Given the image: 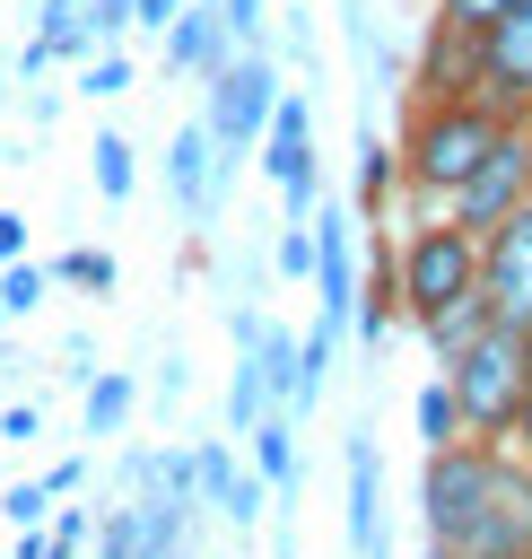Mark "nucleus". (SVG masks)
Masks as SVG:
<instances>
[{
    "label": "nucleus",
    "instance_id": "36",
    "mask_svg": "<svg viewBox=\"0 0 532 559\" xmlns=\"http://www.w3.org/2000/svg\"><path fill=\"white\" fill-rule=\"evenodd\" d=\"M26 253V210H0V262Z\"/></svg>",
    "mask_w": 532,
    "mask_h": 559
},
{
    "label": "nucleus",
    "instance_id": "28",
    "mask_svg": "<svg viewBox=\"0 0 532 559\" xmlns=\"http://www.w3.org/2000/svg\"><path fill=\"white\" fill-rule=\"evenodd\" d=\"M78 35H87V52L122 44L131 35V0H78Z\"/></svg>",
    "mask_w": 532,
    "mask_h": 559
},
{
    "label": "nucleus",
    "instance_id": "6",
    "mask_svg": "<svg viewBox=\"0 0 532 559\" xmlns=\"http://www.w3.org/2000/svg\"><path fill=\"white\" fill-rule=\"evenodd\" d=\"M488 463H497L488 437H445V445L419 454V524H427L436 550L471 524V507H480V489H488Z\"/></svg>",
    "mask_w": 532,
    "mask_h": 559
},
{
    "label": "nucleus",
    "instance_id": "23",
    "mask_svg": "<svg viewBox=\"0 0 532 559\" xmlns=\"http://www.w3.org/2000/svg\"><path fill=\"white\" fill-rule=\"evenodd\" d=\"M480 323H488V297H480V288H471V297H454V306H445V314H427V323H419V332H427V349H436V358H445V349H462V341H471V332H480Z\"/></svg>",
    "mask_w": 532,
    "mask_h": 559
},
{
    "label": "nucleus",
    "instance_id": "11",
    "mask_svg": "<svg viewBox=\"0 0 532 559\" xmlns=\"http://www.w3.org/2000/svg\"><path fill=\"white\" fill-rule=\"evenodd\" d=\"M480 297L497 323H523L532 332V192L480 236Z\"/></svg>",
    "mask_w": 532,
    "mask_h": 559
},
{
    "label": "nucleus",
    "instance_id": "16",
    "mask_svg": "<svg viewBox=\"0 0 532 559\" xmlns=\"http://www.w3.org/2000/svg\"><path fill=\"white\" fill-rule=\"evenodd\" d=\"M454 87H471V35H454V26L427 17V44H419V79H410V96H454Z\"/></svg>",
    "mask_w": 532,
    "mask_h": 559
},
{
    "label": "nucleus",
    "instance_id": "33",
    "mask_svg": "<svg viewBox=\"0 0 532 559\" xmlns=\"http://www.w3.org/2000/svg\"><path fill=\"white\" fill-rule=\"evenodd\" d=\"M506 454L532 472V384H523V402H515V419H506Z\"/></svg>",
    "mask_w": 532,
    "mask_h": 559
},
{
    "label": "nucleus",
    "instance_id": "17",
    "mask_svg": "<svg viewBox=\"0 0 532 559\" xmlns=\"http://www.w3.org/2000/svg\"><path fill=\"white\" fill-rule=\"evenodd\" d=\"M262 411H270V349H262V332H253V341H235V376H227V437H244Z\"/></svg>",
    "mask_w": 532,
    "mask_h": 559
},
{
    "label": "nucleus",
    "instance_id": "13",
    "mask_svg": "<svg viewBox=\"0 0 532 559\" xmlns=\"http://www.w3.org/2000/svg\"><path fill=\"white\" fill-rule=\"evenodd\" d=\"M157 44H166V70H174V79H209V70L227 61V35H218L209 0H183V9L157 26Z\"/></svg>",
    "mask_w": 532,
    "mask_h": 559
},
{
    "label": "nucleus",
    "instance_id": "2",
    "mask_svg": "<svg viewBox=\"0 0 532 559\" xmlns=\"http://www.w3.org/2000/svg\"><path fill=\"white\" fill-rule=\"evenodd\" d=\"M436 376H445V393H454V411H462V437L506 445V419H515V402H523V384H532V332L488 314L462 349L436 358Z\"/></svg>",
    "mask_w": 532,
    "mask_h": 559
},
{
    "label": "nucleus",
    "instance_id": "22",
    "mask_svg": "<svg viewBox=\"0 0 532 559\" xmlns=\"http://www.w3.org/2000/svg\"><path fill=\"white\" fill-rule=\"evenodd\" d=\"M52 280H61V288H87V297H113V280H122V262H113L105 245H70V253L52 262Z\"/></svg>",
    "mask_w": 532,
    "mask_h": 559
},
{
    "label": "nucleus",
    "instance_id": "4",
    "mask_svg": "<svg viewBox=\"0 0 532 559\" xmlns=\"http://www.w3.org/2000/svg\"><path fill=\"white\" fill-rule=\"evenodd\" d=\"M270 96H279V52H270V44H244V52H227V61L201 79V122H209V140H218L227 166L253 157L262 122H270Z\"/></svg>",
    "mask_w": 532,
    "mask_h": 559
},
{
    "label": "nucleus",
    "instance_id": "39",
    "mask_svg": "<svg viewBox=\"0 0 532 559\" xmlns=\"http://www.w3.org/2000/svg\"><path fill=\"white\" fill-rule=\"evenodd\" d=\"M523 192H532V114H523Z\"/></svg>",
    "mask_w": 532,
    "mask_h": 559
},
{
    "label": "nucleus",
    "instance_id": "31",
    "mask_svg": "<svg viewBox=\"0 0 532 559\" xmlns=\"http://www.w3.org/2000/svg\"><path fill=\"white\" fill-rule=\"evenodd\" d=\"M515 0H436V26H454V35H480L488 17H506Z\"/></svg>",
    "mask_w": 532,
    "mask_h": 559
},
{
    "label": "nucleus",
    "instance_id": "40",
    "mask_svg": "<svg viewBox=\"0 0 532 559\" xmlns=\"http://www.w3.org/2000/svg\"><path fill=\"white\" fill-rule=\"evenodd\" d=\"M427 559H454V550H436V542H427Z\"/></svg>",
    "mask_w": 532,
    "mask_h": 559
},
{
    "label": "nucleus",
    "instance_id": "18",
    "mask_svg": "<svg viewBox=\"0 0 532 559\" xmlns=\"http://www.w3.org/2000/svg\"><path fill=\"white\" fill-rule=\"evenodd\" d=\"M392 183H401V157H392V140H384L375 122H358V218H375V227H384V201H392Z\"/></svg>",
    "mask_w": 532,
    "mask_h": 559
},
{
    "label": "nucleus",
    "instance_id": "9",
    "mask_svg": "<svg viewBox=\"0 0 532 559\" xmlns=\"http://www.w3.org/2000/svg\"><path fill=\"white\" fill-rule=\"evenodd\" d=\"M471 96H488L506 122L532 114V0H515L471 35Z\"/></svg>",
    "mask_w": 532,
    "mask_h": 559
},
{
    "label": "nucleus",
    "instance_id": "5",
    "mask_svg": "<svg viewBox=\"0 0 532 559\" xmlns=\"http://www.w3.org/2000/svg\"><path fill=\"white\" fill-rule=\"evenodd\" d=\"M96 559H192L201 550V507L192 498H113L87 524Z\"/></svg>",
    "mask_w": 532,
    "mask_h": 559
},
{
    "label": "nucleus",
    "instance_id": "1",
    "mask_svg": "<svg viewBox=\"0 0 532 559\" xmlns=\"http://www.w3.org/2000/svg\"><path fill=\"white\" fill-rule=\"evenodd\" d=\"M497 131H506V114H497L488 96H471V87H454V96H410V122H401V140H392L410 201H419V210H445V192L471 175V157H480Z\"/></svg>",
    "mask_w": 532,
    "mask_h": 559
},
{
    "label": "nucleus",
    "instance_id": "12",
    "mask_svg": "<svg viewBox=\"0 0 532 559\" xmlns=\"http://www.w3.org/2000/svg\"><path fill=\"white\" fill-rule=\"evenodd\" d=\"M166 192H174V210H183L192 227H209V218H218V201L235 192V166L218 157V140H209V122H201V114L166 140Z\"/></svg>",
    "mask_w": 532,
    "mask_h": 559
},
{
    "label": "nucleus",
    "instance_id": "30",
    "mask_svg": "<svg viewBox=\"0 0 532 559\" xmlns=\"http://www.w3.org/2000/svg\"><path fill=\"white\" fill-rule=\"evenodd\" d=\"M44 542H52V559H78L87 550V507H52L44 515Z\"/></svg>",
    "mask_w": 532,
    "mask_h": 559
},
{
    "label": "nucleus",
    "instance_id": "19",
    "mask_svg": "<svg viewBox=\"0 0 532 559\" xmlns=\"http://www.w3.org/2000/svg\"><path fill=\"white\" fill-rule=\"evenodd\" d=\"M131 411H140V384H131L122 367H96V376H87V402H78V428H87V437H122Z\"/></svg>",
    "mask_w": 532,
    "mask_h": 559
},
{
    "label": "nucleus",
    "instance_id": "24",
    "mask_svg": "<svg viewBox=\"0 0 532 559\" xmlns=\"http://www.w3.org/2000/svg\"><path fill=\"white\" fill-rule=\"evenodd\" d=\"M410 419H419V445H445V437H462V411H454L445 376H427V384L410 393Z\"/></svg>",
    "mask_w": 532,
    "mask_h": 559
},
{
    "label": "nucleus",
    "instance_id": "29",
    "mask_svg": "<svg viewBox=\"0 0 532 559\" xmlns=\"http://www.w3.org/2000/svg\"><path fill=\"white\" fill-rule=\"evenodd\" d=\"M0 515H9V533L44 524V515H52V489H44V480H9V489H0Z\"/></svg>",
    "mask_w": 532,
    "mask_h": 559
},
{
    "label": "nucleus",
    "instance_id": "38",
    "mask_svg": "<svg viewBox=\"0 0 532 559\" xmlns=\"http://www.w3.org/2000/svg\"><path fill=\"white\" fill-rule=\"evenodd\" d=\"M9 559H52V542H44V524H26V533L9 542Z\"/></svg>",
    "mask_w": 532,
    "mask_h": 559
},
{
    "label": "nucleus",
    "instance_id": "7",
    "mask_svg": "<svg viewBox=\"0 0 532 559\" xmlns=\"http://www.w3.org/2000/svg\"><path fill=\"white\" fill-rule=\"evenodd\" d=\"M454 559H532V472L497 445V463H488V489H480V507H471V524L445 542Z\"/></svg>",
    "mask_w": 532,
    "mask_h": 559
},
{
    "label": "nucleus",
    "instance_id": "20",
    "mask_svg": "<svg viewBox=\"0 0 532 559\" xmlns=\"http://www.w3.org/2000/svg\"><path fill=\"white\" fill-rule=\"evenodd\" d=\"M87 175H96V192H105V201H131V192H140V148H131L122 131H96Z\"/></svg>",
    "mask_w": 532,
    "mask_h": 559
},
{
    "label": "nucleus",
    "instance_id": "14",
    "mask_svg": "<svg viewBox=\"0 0 532 559\" xmlns=\"http://www.w3.org/2000/svg\"><path fill=\"white\" fill-rule=\"evenodd\" d=\"M244 463L262 472V489L270 498H297V480H305V463H297V411H262L253 428H244Z\"/></svg>",
    "mask_w": 532,
    "mask_h": 559
},
{
    "label": "nucleus",
    "instance_id": "8",
    "mask_svg": "<svg viewBox=\"0 0 532 559\" xmlns=\"http://www.w3.org/2000/svg\"><path fill=\"white\" fill-rule=\"evenodd\" d=\"M262 175L279 183V201H288V227H305L314 218V201H323V183H314V105L297 96V87H279L270 96V122H262Z\"/></svg>",
    "mask_w": 532,
    "mask_h": 559
},
{
    "label": "nucleus",
    "instance_id": "35",
    "mask_svg": "<svg viewBox=\"0 0 532 559\" xmlns=\"http://www.w3.org/2000/svg\"><path fill=\"white\" fill-rule=\"evenodd\" d=\"M35 428H44V419H35V402H0V437H17V445H26Z\"/></svg>",
    "mask_w": 532,
    "mask_h": 559
},
{
    "label": "nucleus",
    "instance_id": "10",
    "mask_svg": "<svg viewBox=\"0 0 532 559\" xmlns=\"http://www.w3.org/2000/svg\"><path fill=\"white\" fill-rule=\"evenodd\" d=\"M515 201H523V122H506V131L471 157V175L445 192V218H454V227H471V236H488Z\"/></svg>",
    "mask_w": 532,
    "mask_h": 559
},
{
    "label": "nucleus",
    "instance_id": "26",
    "mask_svg": "<svg viewBox=\"0 0 532 559\" xmlns=\"http://www.w3.org/2000/svg\"><path fill=\"white\" fill-rule=\"evenodd\" d=\"M131 79H140V70H131V52H122V44L78 52V87H87V96H131Z\"/></svg>",
    "mask_w": 532,
    "mask_h": 559
},
{
    "label": "nucleus",
    "instance_id": "3",
    "mask_svg": "<svg viewBox=\"0 0 532 559\" xmlns=\"http://www.w3.org/2000/svg\"><path fill=\"white\" fill-rule=\"evenodd\" d=\"M471 288H480V236L454 227L445 210H419L401 227V245H392V297H401V314L427 323V314H445Z\"/></svg>",
    "mask_w": 532,
    "mask_h": 559
},
{
    "label": "nucleus",
    "instance_id": "41",
    "mask_svg": "<svg viewBox=\"0 0 532 559\" xmlns=\"http://www.w3.org/2000/svg\"><path fill=\"white\" fill-rule=\"evenodd\" d=\"M279 559H297V550H279Z\"/></svg>",
    "mask_w": 532,
    "mask_h": 559
},
{
    "label": "nucleus",
    "instance_id": "21",
    "mask_svg": "<svg viewBox=\"0 0 532 559\" xmlns=\"http://www.w3.org/2000/svg\"><path fill=\"white\" fill-rule=\"evenodd\" d=\"M26 44H35L44 61H78V52H87V35H78V0H44Z\"/></svg>",
    "mask_w": 532,
    "mask_h": 559
},
{
    "label": "nucleus",
    "instance_id": "15",
    "mask_svg": "<svg viewBox=\"0 0 532 559\" xmlns=\"http://www.w3.org/2000/svg\"><path fill=\"white\" fill-rule=\"evenodd\" d=\"M340 472H349V550L366 559L375 542H392V533H384V472H375V437H349Z\"/></svg>",
    "mask_w": 532,
    "mask_h": 559
},
{
    "label": "nucleus",
    "instance_id": "27",
    "mask_svg": "<svg viewBox=\"0 0 532 559\" xmlns=\"http://www.w3.org/2000/svg\"><path fill=\"white\" fill-rule=\"evenodd\" d=\"M209 17H218V35H227V52L270 44V9H262V0H209Z\"/></svg>",
    "mask_w": 532,
    "mask_h": 559
},
{
    "label": "nucleus",
    "instance_id": "34",
    "mask_svg": "<svg viewBox=\"0 0 532 559\" xmlns=\"http://www.w3.org/2000/svg\"><path fill=\"white\" fill-rule=\"evenodd\" d=\"M44 489H52V498H78V489H87V454H61V463L44 472Z\"/></svg>",
    "mask_w": 532,
    "mask_h": 559
},
{
    "label": "nucleus",
    "instance_id": "37",
    "mask_svg": "<svg viewBox=\"0 0 532 559\" xmlns=\"http://www.w3.org/2000/svg\"><path fill=\"white\" fill-rule=\"evenodd\" d=\"M174 9H183V0H131V26H148V35H157Z\"/></svg>",
    "mask_w": 532,
    "mask_h": 559
},
{
    "label": "nucleus",
    "instance_id": "32",
    "mask_svg": "<svg viewBox=\"0 0 532 559\" xmlns=\"http://www.w3.org/2000/svg\"><path fill=\"white\" fill-rule=\"evenodd\" d=\"M270 262H279V280H305V271H314V227H279Z\"/></svg>",
    "mask_w": 532,
    "mask_h": 559
},
{
    "label": "nucleus",
    "instance_id": "25",
    "mask_svg": "<svg viewBox=\"0 0 532 559\" xmlns=\"http://www.w3.org/2000/svg\"><path fill=\"white\" fill-rule=\"evenodd\" d=\"M44 288H52V271H44V262H26V253H17V262H0V314H9V323H26V314L44 306Z\"/></svg>",
    "mask_w": 532,
    "mask_h": 559
}]
</instances>
